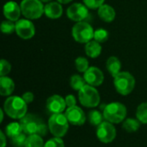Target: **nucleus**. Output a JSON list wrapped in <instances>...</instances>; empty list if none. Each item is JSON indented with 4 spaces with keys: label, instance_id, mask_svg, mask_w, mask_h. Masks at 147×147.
<instances>
[{
    "label": "nucleus",
    "instance_id": "obj_1",
    "mask_svg": "<svg viewBox=\"0 0 147 147\" xmlns=\"http://www.w3.org/2000/svg\"><path fill=\"white\" fill-rule=\"evenodd\" d=\"M3 111L9 117L15 120H21L28 114V104L22 97L11 96L5 100Z\"/></svg>",
    "mask_w": 147,
    "mask_h": 147
},
{
    "label": "nucleus",
    "instance_id": "obj_2",
    "mask_svg": "<svg viewBox=\"0 0 147 147\" xmlns=\"http://www.w3.org/2000/svg\"><path fill=\"white\" fill-rule=\"evenodd\" d=\"M127 108L124 104L118 102H114L107 104L103 108V116L104 120L112 123L119 124L123 122L127 116Z\"/></svg>",
    "mask_w": 147,
    "mask_h": 147
},
{
    "label": "nucleus",
    "instance_id": "obj_3",
    "mask_svg": "<svg viewBox=\"0 0 147 147\" xmlns=\"http://www.w3.org/2000/svg\"><path fill=\"white\" fill-rule=\"evenodd\" d=\"M69 121L65 114H53L48 120V130L53 137L63 138L68 132Z\"/></svg>",
    "mask_w": 147,
    "mask_h": 147
},
{
    "label": "nucleus",
    "instance_id": "obj_4",
    "mask_svg": "<svg viewBox=\"0 0 147 147\" xmlns=\"http://www.w3.org/2000/svg\"><path fill=\"white\" fill-rule=\"evenodd\" d=\"M114 85L120 95L127 96L135 87V79L128 71H121L114 78Z\"/></svg>",
    "mask_w": 147,
    "mask_h": 147
},
{
    "label": "nucleus",
    "instance_id": "obj_5",
    "mask_svg": "<svg viewBox=\"0 0 147 147\" xmlns=\"http://www.w3.org/2000/svg\"><path fill=\"white\" fill-rule=\"evenodd\" d=\"M78 99L84 107L91 109L97 107L101 100L98 90L90 84L84 85L78 91Z\"/></svg>",
    "mask_w": 147,
    "mask_h": 147
},
{
    "label": "nucleus",
    "instance_id": "obj_6",
    "mask_svg": "<svg viewBox=\"0 0 147 147\" xmlns=\"http://www.w3.org/2000/svg\"><path fill=\"white\" fill-rule=\"evenodd\" d=\"M20 6L22 14L29 20L38 19L44 14L45 6L40 0H22Z\"/></svg>",
    "mask_w": 147,
    "mask_h": 147
},
{
    "label": "nucleus",
    "instance_id": "obj_7",
    "mask_svg": "<svg viewBox=\"0 0 147 147\" xmlns=\"http://www.w3.org/2000/svg\"><path fill=\"white\" fill-rule=\"evenodd\" d=\"M72 36L78 43H88L94 38V29L87 22H78L72 28Z\"/></svg>",
    "mask_w": 147,
    "mask_h": 147
},
{
    "label": "nucleus",
    "instance_id": "obj_8",
    "mask_svg": "<svg viewBox=\"0 0 147 147\" xmlns=\"http://www.w3.org/2000/svg\"><path fill=\"white\" fill-rule=\"evenodd\" d=\"M96 137L103 144H109L116 137V129L114 124L104 121L96 127Z\"/></svg>",
    "mask_w": 147,
    "mask_h": 147
},
{
    "label": "nucleus",
    "instance_id": "obj_9",
    "mask_svg": "<svg viewBox=\"0 0 147 147\" xmlns=\"http://www.w3.org/2000/svg\"><path fill=\"white\" fill-rule=\"evenodd\" d=\"M20 124L22 128V132L27 135L37 134L39 127L42 123L41 120L32 114H27L20 120Z\"/></svg>",
    "mask_w": 147,
    "mask_h": 147
},
{
    "label": "nucleus",
    "instance_id": "obj_10",
    "mask_svg": "<svg viewBox=\"0 0 147 147\" xmlns=\"http://www.w3.org/2000/svg\"><path fill=\"white\" fill-rule=\"evenodd\" d=\"M88 7L85 4L80 3H75L71 4L66 10V15L71 21L76 22H83L89 16Z\"/></svg>",
    "mask_w": 147,
    "mask_h": 147
},
{
    "label": "nucleus",
    "instance_id": "obj_11",
    "mask_svg": "<svg viewBox=\"0 0 147 147\" xmlns=\"http://www.w3.org/2000/svg\"><path fill=\"white\" fill-rule=\"evenodd\" d=\"M16 33L22 39L28 40L35 34V27L29 19H19L16 22Z\"/></svg>",
    "mask_w": 147,
    "mask_h": 147
},
{
    "label": "nucleus",
    "instance_id": "obj_12",
    "mask_svg": "<svg viewBox=\"0 0 147 147\" xmlns=\"http://www.w3.org/2000/svg\"><path fill=\"white\" fill-rule=\"evenodd\" d=\"M65 115L69 123L73 126H82L86 121V115L84 110L77 105L67 108L65 111Z\"/></svg>",
    "mask_w": 147,
    "mask_h": 147
},
{
    "label": "nucleus",
    "instance_id": "obj_13",
    "mask_svg": "<svg viewBox=\"0 0 147 147\" xmlns=\"http://www.w3.org/2000/svg\"><path fill=\"white\" fill-rule=\"evenodd\" d=\"M46 107L48 112L53 114H61L66 109V103L65 98L59 95H53L47 98Z\"/></svg>",
    "mask_w": 147,
    "mask_h": 147
},
{
    "label": "nucleus",
    "instance_id": "obj_14",
    "mask_svg": "<svg viewBox=\"0 0 147 147\" xmlns=\"http://www.w3.org/2000/svg\"><path fill=\"white\" fill-rule=\"evenodd\" d=\"M84 78L86 81L87 84L96 87L100 86L104 81L103 72L96 66H90L89 69L84 73Z\"/></svg>",
    "mask_w": 147,
    "mask_h": 147
},
{
    "label": "nucleus",
    "instance_id": "obj_15",
    "mask_svg": "<svg viewBox=\"0 0 147 147\" xmlns=\"http://www.w3.org/2000/svg\"><path fill=\"white\" fill-rule=\"evenodd\" d=\"M21 13V6L14 1H9L3 5V15L7 20L16 22L19 20Z\"/></svg>",
    "mask_w": 147,
    "mask_h": 147
},
{
    "label": "nucleus",
    "instance_id": "obj_16",
    "mask_svg": "<svg viewBox=\"0 0 147 147\" xmlns=\"http://www.w3.org/2000/svg\"><path fill=\"white\" fill-rule=\"evenodd\" d=\"M44 14L51 19L59 18L63 14V8L61 3L59 2L47 3V4L45 6Z\"/></svg>",
    "mask_w": 147,
    "mask_h": 147
},
{
    "label": "nucleus",
    "instance_id": "obj_17",
    "mask_svg": "<svg viewBox=\"0 0 147 147\" xmlns=\"http://www.w3.org/2000/svg\"><path fill=\"white\" fill-rule=\"evenodd\" d=\"M15 90V83L14 81L7 77H1L0 78V94L3 96H10Z\"/></svg>",
    "mask_w": 147,
    "mask_h": 147
},
{
    "label": "nucleus",
    "instance_id": "obj_18",
    "mask_svg": "<svg viewBox=\"0 0 147 147\" xmlns=\"http://www.w3.org/2000/svg\"><path fill=\"white\" fill-rule=\"evenodd\" d=\"M98 16L102 21L111 22L115 18V10L112 6L103 3L98 9Z\"/></svg>",
    "mask_w": 147,
    "mask_h": 147
},
{
    "label": "nucleus",
    "instance_id": "obj_19",
    "mask_svg": "<svg viewBox=\"0 0 147 147\" xmlns=\"http://www.w3.org/2000/svg\"><path fill=\"white\" fill-rule=\"evenodd\" d=\"M85 53L86 54L92 59L97 58L102 53V46L101 43L96 40H90L85 44Z\"/></svg>",
    "mask_w": 147,
    "mask_h": 147
},
{
    "label": "nucleus",
    "instance_id": "obj_20",
    "mask_svg": "<svg viewBox=\"0 0 147 147\" xmlns=\"http://www.w3.org/2000/svg\"><path fill=\"white\" fill-rule=\"evenodd\" d=\"M106 67L108 71L115 78L117 74L121 72V63L120 59L115 56H111L108 59L106 63Z\"/></svg>",
    "mask_w": 147,
    "mask_h": 147
},
{
    "label": "nucleus",
    "instance_id": "obj_21",
    "mask_svg": "<svg viewBox=\"0 0 147 147\" xmlns=\"http://www.w3.org/2000/svg\"><path fill=\"white\" fill-rule=\"evenodd\" d=\"M23 132H22V128L20 122H16V121L10 122L5 127V129H4V134L9 139H12L21 134Z\"/></svg>",
    "mask_w": 147,
    "mask_h": 147
},
{
    "label": "nucleus",
    "instance_id": "obj_22",
    "mask_svg": "<svg viewBox=\"0 0 147 147\" xmlns=\"http://www.w3.org/2000/svg\"><path fill=\"white\" fill-rule=\"evenodd\" d=\"M140 121L136 118H127L125 119L122 124V127L127 133H135L140 127Z\"/></svg>",
    "mask_w": 147,
    "mask_h": 147
},
{
    "label": "nucleus",
    "instance_id": "obj_23",
    "mask_svg": "<svg viewBox=\"0 0 147 147\" xmlns=\"http://www.w3.org/2000/svg\"><path fill=\"white\" fill-rule=\"evenodd\" d=\"M103 119V114L98 110H91L88 115V121L94 127H98L100 124H102L104 121Z\"/></svg>",
    "mask_w": 147,
    "mask_h": 147
},
{
    "label": "nucleus",
    "instance_id": "obj_24",
    "mask_svg": "<svg viewBox=\"0 0 147 147\" xmlns=\"http://www.w3.org/2000/svg\"><path fill=\"white\" fill-rule=\"evenodd\" d=\"M44 145L45 143L40 135L32 134V135H28L24 147H44Z\"/></svg>",
    "mask_w": 147,
    "mask_h": 147
},
{
    "label": "nucleus",
    "instance_id": "obj_25",
    "mask_svg": "<svg viewBox=\"0 0 147 147\" xmlns=\"http://www.w3.org/2000/svg\"><path fill=\"white\" fill-rule=\"evenodd\" d=\"M70 84L71 87L77 91H79L84 85H86V81L84 77H81L80 75L75 74L72 75L70 79Z\"/></svg>",
    "mask_w": 147,
    "mask_h": 147
},
{
    "label": "nucleus",
    "instance_id": "obj_26",
    "mask_svg": "<svg viewBox=\"0 0 147 147\" xmlns=\"http://www.w3.org/2000/svg\"><path fill=\"white\" fill-rule=\"evenodd\" d=\"M136 118L141 124H147V102H142L136 110Z\"/></svg>",
    "mask_w": 147,
    "mask_h": 147
},
{
    "label": "nucleus",
    "instance_id": "obj_27",
    "mask_svg": "<svg viewBox=\"0 0 147 147\" xmlns=\"http://www.w3.org/2000/svg\"><path fill=\"white\" fill-rule=\"evenodd\" d=\"M75 65L77 70L79 72H85L89 69V62L88 59L84 57H78L75 59Z\"/></svg>",
    "mask_w": 147,
    "mask_h": 147
},
{
    "label": "nucleus",
    "instance_id": "obj_28",
    "mask_svg": "<svg viewBox=\"0 0 147 147\" xmlns=\"http://www.w3.org/2000/svg\"><path fill=\"white\" fill-rule=\"evenodd\" d=\"M1 31L6 34H12L14 31H16V22L10 20L3 21L1 23Z\"/></svg>",
    "mask_w": 147,
    "mask_h": 147
},
{
    "label": "nucleus",
    "instance_id": "obj_29",
    "mask_svg": "<svg viewBox=\"0 0 147 147\" xmlns=\"http://www.w3.org/2000/svg\"><path fill=\"white\" fill-rule=\"evenodd\" d=\"M109 39V32L103 28H98L94 33V40L99 43H104Z\"/></svg>",
    "mask_w": 147,
    "mask_h": 147
},
{
    "label": "nucleus",
    "instance_id": "obj_30",
    "mask_svg": "<svg viewBox=\"0 0 147 147\" xmlns=\"http://www.w3.org/2000/svg\"><path fill=\"white\" fill-rule=\"evenodd\" d=\"M27 138H28V135L24 133H22L21 134L10 139L11 144L15 147H24L26 144Z\"/></svg>",
    "mask_w": 147,
    "mask_h": 147
},
{
    "label": "nucleus",
    "instance_id": "obj_31",
    "mask_svg": "<svg viewBox=\"0 0 147 147\" xmlns=\"http://www.w3.org/2000/svg\"><path fill=\"white\" fill-rule=\"evenodd\" d=\"M44 147H65V143L62 138L53 137L45 143Z\"/></svg>",
    "mask_w": 147,
    "mask_h": 147
},
{
    "label": "nucleus",
    "instance_id": "obj_32",
    "mask_svg": "<svg viewBox=\"0 0 147 147\" xmlns=\"http://www.w3.org/2000/svg\"><path fill=\"white\" fill-rule=\"evenodd\" d=\"M11 70V65L9 61L6 59H1L0 60V76L4 77L9 73Z\"/></svg>",
    "mask_w": 147,
    "mask_h": 147
},
{
    "label": "nucleus",
    "instance_id": "obj_33",
    "mask_svg": "<svg viewBox=\"0 0 147 147\" xmlns=\"http://www.w3.org/2000/svg\"><path fill=\"white\" fill-rule=\"evenodd\" d=\"M105 0H83L84 4H85L89 9H99V7H101Z\"/></svg>",
    "mask_w": 147,
    "mask_h": 147
},
{
    "label": "nucleus",
    "instance_id": "obj_34",
    "mask_svg": "<svg viewBox=\"0 0 147 147\" xmlns=\"http://www.w3.org/2000/svg\"><path fill=\"white\" fill-rule=\"evenodd\" d=\"M65 103H66L67 108L73 107V106H76L77 105V99H76V97L73 95H68V96H66L65 98Z\"/></svg>",
    "mask_w": 147,
    "mask_h": 147
},
{
    "label": "nucleus",
    "instance_id": "obj_35",
    "mask_svg": "<svg viewBox=\"0 0 147 147\" xmlns=\"http://www.w3.org/2000/svg\"><path fill=\"white\" fill-rule=\"evenodd\" d=\"M22 99L25 101V102H26L27 104L31 103V102L34 101V94H33L32 92H30V91H27V92H25V93L22 96Z\"/></svg>",
    "mask_w": 147,
    "mask_h": 147
},
{
    "label": "nucleus",
    "instance_id": "obj_36",
    "mask_svg": "<svg viewBox=\"0 0 147 147\" xmlns=\"http://www.w3.org/2000/svg\"><path fill=\"white\" fill-rule=\"evenodd\" d=\"M6 134L1 131L0 132V138H1V147H5L6 146Z\"/></svg>",
    "mask_w": 147,
    "mask_h": 147
},
{
    "label": "nucleus",
    "instance_id": "obj_37",
    "mask_svg": "<svg viewBox=\"0 0 147 147\" xmlns=\"http://www.w3.org/2000/svg\"><path fill=\"white\" fill-rule=\"evenodd\" d=\"M72 0H58V2L59 3H70V2H71Z\"/></svg>",
    "mask_w": 147,
    "mask_h": 147
},
{
    "label": "nucleus",
    "instance_id": "obj_38",
    "mask_svg": "<svg viewBox=\"0 0 147 147\" xmlns=\"http://www.w3.org/2000/svg\"><path fill=\"white\" fill-rule=\"evenodd\" d=\"M5 112L3 111V109H1L0 110V115H1V120H0V122H3V114H4Z\"/></svg>",
    "mask_w": 147,
    "mask_h": 147
},
{
    "label": "nucleus",
    "instance_id": "obj_39",
    "mask_svg": "<svg viewBox=\"0 0 147 147\" xmlns=\"http://www.w3.org/2000/svg\"><path fill=\"white\" fill-rule=\"evenodd\" d=\"M42 3H50V2H52V0H40Z\"/></svg>",
    "mask_w": 147,
    "mask_h": 147
}]
</instances>
